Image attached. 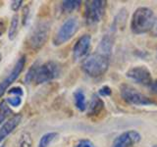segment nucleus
<instances>
[{
	"label": "nucleus",
	"instance_id": "obj_28",
	"mask_svg": "<svg viewBox=\"0 0 157 147\" xmlns=\"http://www.w3.org/2000/svg\"><path fill=\"white\" fill-rule=\"evenodd\" d=\"M5 29H6V24H5L3 20H0V36L4 33Z\"/></svg>",
	"mask_w": 157,
	"mask_h": 147
},
{
	"label": "nucleus",
	"instance_id": "obj_32",
	"mask_svg": "<svg viewBox=\"0 0 157 147\" xmlns=\"http://www.w3.org/2000/svg\"><path fill=\"white\" fill-rule=\"evenodd\" d=\"M153 147H157V145H154V146H153Z\"/></svg>",
	"mask_w": 157,
	"mask_h": 147
},
{
	"label": "nucleus",
	"instance_id": "obj_29",
	"mask_svg": "<svg viewBox=\"0 0 157 147\" xmlns=\"http://www.w3.org/2000/svg\"><path fill=\"white\" fill-rule=\"evenodd\" d=\"M149 87H150V89L157 95V81H152L151 85H149Z\"/></svg>",
	"mask_w": 157,
	"mask_h": 147
},
{
	"label": "nucleus",
	"instance_id": "obj_6",
	"mask_svg": "<svg viewBox=\"0 0 157 147\" xmlns=\"http://www.w3.org/2000/svg\"><path fill=\"white\" fill-rule=\"evenodd\" d=\"M107 2L104 0H92L86 2L85 18L86 24L92 26L101 21L106 9Z\"/></svg>",
	"mask_w": 157,
	"mask_h": 147
},
{
	"label": "nucleus",
	"instance_id": "obj_10",
	"mask_svg": "<svg viewBox=\"0 0 157 147\" xmlns=\"http://www.w3.org/2000/svg\"><path fill=\"white\" fill-rule=\"evenodd\" d=\"M141 139V135L136 130H128L118 135L113 141L112 147H132L139 143Z\"/></svg>",
	"mask_w": 157,
	"mask_h": 147
},
{
	"label": "nucleus",
	"instance_id": "obj_11",
	"mask_svg": "<svg viewBox=\"0 0 157 147\" xmlns=\"http://www.w3.org/2000/svg\"><path fill=\"white\" fill-rule=\"evenodd\" d=\"M91 36L90 34H83L78 39L73 48V57L75 60H80V59L85 57L90 47Z\"/></svg>",
	"mask_w": 157,
	"mask_h": 147
},
{
	"label": "nucleus",
	"instance_id": "obj_15",
	"mask_svg": "<svg viewBox=\"0 0 157 147\" xmlns=\"http://www.w3.org/2000/svg\"><path fill=\"white\" fill-rule=\"evenodd\" d=\"M14 147H33L32 134L29 131H23L18 136Z\"/></svg>",
	"mask_w": 157,
	"mask_h": 147
},
{
	"label": "nucleus",
	"instance_id": "obj_4",
	"mask_svg": "<svg viewBox=\"0 0 157 147\" xmlns=\"http://www.w3.org/2000/svg\"><path fill=\"white\" fill-rule=\"evenodd\" d=\"M120 94L123 100L126 101L128 104L136 106H149L157 104V102L152 100L151 98L142 94L141 92L136 90L135 87L129 85H122L120 86Z\"/></svg>",
	"mask_w": 157,
	"mask_h": 147
},
{
	"label": "nucleus",
	"instance_id": "obj_19",
	"mask_svg": "<svg viewBox=\"0 0 157 147\" xmlns=\"http://www.w3.org/2000/svg\"><path fill=\"white\" fill-rule=\"evenodd\" d=\"M82 1H78V0H66L62 2V9L66 13H72L80 7Z\"/></svg>",
	"mask_w": 157,
	"mask_h": 147
},
{
	"label": "nucleus",
	"instance_id": "obj_31",
	"mask_svg": "<svg viewBox=\"0 0 157 147\" xmlns=\"http://www.w3.org/2000/svg\"><path fill=\"white\" fill-rule=\"evenodd\" d=\"M1 60H2V55H1V53H0V62H1Z\"/></svg>",
	"mask_w": 157,
	"mask_h": 147
},
{
	"label": "nucleus",
	"instance_id": "obj_16",
	"mask_svg": "<svg viewBox=\"0 0 157 147\" xmlns=\"http://www.w3.org/2000/svg\"><path fill=\"white\" fill-rule=\"evenodd\" d=\"M74 100H75L76 108L81 112H83L86 109V95L82 92V90L78 89L74 92Z\"/></svg>",
	"mask_w": 157,
	"mask_h": 147
},
{
	"label": "nucleus",
	"instance_id": "obj_5",
	"mask_svg": "<svg viewBox=\"0 0 157 147\" xmlns=\"http://www.w3.org/2000/svg\"><path fill=\"white\" fill-rule=\"evenodd\" d=\"M78 28V20L76 17H72L66 20L62 24L60 28L53 37V44L55 46L62 45L74 36Z\"/></svg>",
	"mask_w": 157,
	"mask_h": 147
},
{
	"label": "nucleus",
	"instance_id": "obj_27",
	"mask_svg": "<svg viewBox=\"0 0 157 147\" xmlns=\"http://www.w3.org/2000/svg\"><path fill=\"white\" fill-rule=\"evenodd\" d=\"M22 4H23L22 0H15V1H12L11 2V9L14 12H17L18 10L21 8Z\"/></svg>",
	"mask_w": 157,
	"mask_h": 147
},
{
	"label": "nucleus",
	"instance_id": "obj_20",
	"mask_svg": "<svg viewBox=\"0 0 157 147\" xmlns=\"http://www.w3.org/2000/svg\"><path fill=\"white\" fill-rule=\"evenodd\" d=\"M11 114H12V110L10 109L6 100H3L2 102H0V125H1L3 122L6 121L8 118L11 116Z\"/></svg>",
	"mask_w": 157,
	"mask_h": 147
},
{
	"label": "nucleus",
	"instance_id": "obj_14",
	"mask_svg": "<svg viewBox=\"0 0 157 147\" xmlns=\"http://www.w3.org/2000/svg\"><path fill=\"white\" fill-rule=\"evenodd\" d=\"M112 46H113V38L110 36H107L106 34V36L101 39L99 45H98L97 51L110 57L111 52H112Z\"/></svg>",
	"mask_w": 157,
	"mask_h": 147
},
{
	"label": "nucleus",
	"instance_id": "obj_24",
	"mask_svg": "<svg viewBox=\"0 0 157 147\" xmlns=\"http://www.w3.org/2000/svg\"><path fill=\"white\" fill-rule=\"evenodd\" d=\"M111 93H112L111 88L109 86H107V85L102 86L100 89L98 90V94L101 95V96H110Z\"/></svg>",
	"mask_w": 157,
	"mask_h": 147
},
{
	"label": "nucleus",
	"instance_id": "obj_8",
	"mask_svg": "<svg viewBox=\"0 0 157 147\" xmlns=\"http://www.w3.org/2000/svg\"><path fill=\"white\" fill-rule=\"evenodd\" d=\"M128 78L142 85H150L152 81L151 73L145 66H136L131 68L129 71L126 73Z\"/></svg>",
	"mask_w": 157,
	"mask_h": 147
},
{
	"label": "nucleus",
	"instance_id": "obj_21",
	"mask_svg": "<svg viewBox=\"0 0 157 147\" xmlns=\"http://www.w3.org/2000/svg\"><path fill=\"white\" fill-rule=\"evenodd\" d=\"M37 65L36 64H33V65L29 69L28 73L26 74V77H25V82L27 83V85H29V83H32L34 78H36V71H37Z\"/></svg>",
	"mask_w": 157,
	"mask_h": 147
},
{
	"label": "nucleus",
	"instance_id": "obj_18",
	"mask_svg": "<svg viewBox=\"0 0 157 147\" xmlns=\"http://www.w3.org/2000/svg\"><path fill=\"white\" fill-rule=\"evenodd\" d=\"M18 27H19V16L18 15H14L12 17L11 23H10V28H9V32H8V37L10 40H13V39H15V37L17 36Z\"/></svg>",
	"mask_w": 157,
	"mask_h": 147
},
{
	"label": "nucleus",
	"instance_id": "obj_12",
	"mask_svg": "<svg viewBox=\"0 0 157 147\" xmlns=\"http://www.w3.org/2000/svg\"><path fill=\"white\" fill-rule=\"evenodd\" d=\"M21 121H22V115L16 114L4 123L1 126V127H0V142H2L10 134H12L14 130L20 125Z\"/></svg>",
	"mask_w": 157,
	"mask_h": 147
},
{
	"label": "nucleus",
	"instance_id": "obj_33",
	"mask_svg": "<svg viewBox=\"0 0 157 147\" xmlns=\"http://www.w3.org/2000/svg\"><path fill=\"white\" fill-rule=\"evenodd\" d=\"M1 147H5V145H2V146H1Z\"/></svg>",
	"mask_w": 157,
	"mask_h": 147
},
{
	"label": "nucleus",
	"instance_id": "obj_17",
	"mask_svg": "<svg viewBox=\"0 0 157 147\" xmlns=\"http://www.w3.org/2000/svg\"><path fill=\"white\" fill-rule=\"evenodd\" d=\"M58 136V134L55 131H50V132H46V134H44L41 138L39 139V142H38V145L37 147H48L50 145L53 140L56 138Z\"/></svg>",
	"mask_w": 157,
	"mask_h": 147
},
{
	"label": "nucleus",
	"instance_id": "obj_26",
	"mask_svg": "<svg viewBox=\"0 0 157 147\" xmlns=\"http://www.w3.org/2000/svg\"><path fill=\"white\" fill-rule=\"evenodd\" d=\"M29 8L27 6L23 10V24L26 26L29 22Z\"/></svg>",
	"mask_w": 157,
	"mask_h": 147
},
{
	"label": "nucleus",
	"instance_id": "obj_30",
	"mask_svg": "<svg viewBox=\"0 0 157 147\" xmlns=\"http://www.w3.org/2000/svg\"><path fill=\"white\" fill-rule=\"evenodd\" d=\"M151 34H152V36H156L157 37V19H155V23H154L153 28H152Z\"/></svg>",
	"mask_w": 157,
	"mask_h": 147
},
{
	"label": "nucleus",
	"instance_id": "obj_22",
	"mask_svg": "<svg viewBox=\"0 0 157 147\" xmlns=\"http://www.w3.org/2000/svg\"><path fill=\"white\" fill-rule=\"evenodd\" d=\"M7 104L12 107H19L22 104V97L15 96V97H8L6 99Z\"/></svg>",
	"mask_w": 157,
	"mask_h": 147
},
{
	"label": "nucleus",
	"instance_id": "obj_25",
	"mask_svg": "<svg viewBox=\"0 0 157 147\" xmlns=\"http://www.w3.org/2000/svg\"><path fill=\"white\" fill-rule=\"evenodd\" d=\"M75 147H95L93 143L88 139H82L77 143Z\"/></svg>",
	"mask_w": 157,
	"mask_h": 147
},
{
	"label": "nucleus",
	"instance_id": "obj_13",
	"mask_svg": "<svg viewBox=\"0 0 157 147\" xmlns=\"http://www.w3.org/2000/svg\"><path fill=\"white\" fill-rule=\"evenodd\" d=\"M103 108H104V102L102 101V99L99 96L94 94L91 98L90 106H88L87 115L88 116H96L99 114V113H101Z\"/></svg>",
	"mask_w": 157,
	"mask_h": 147
},
{
	"label": "nucleus",
	"instance_id": "obj_2",
	"mask_svg": "<svg viewBox=\"0 0 157 147\" xmlns=\"http://www.w3.org/2000/svg\"><path fill=\"white\" fill-rule=\"evenodd\" d=\"M110 64V57L100 52H94L87 56L82 64V70L87 76L98 77L107 72Z\"/></svg>",
	"mask_w": 157,
	"mask_h": 147
},
{
	"label": "nucleus",
	"instance_id": "obj_9",
	"mask_svg": "<svg viewBox=\"0 0 157 147\" xmlns=\"http://www.w3.org/2000/svg\"><path fill=\"white\" fill-rule=\"evenodd\" d=\"M25 65H26V56L20 57L18 59L17 63L15 64L14 68L12 69L11 73H10L9 75L5 77L1 82H0V98H1L2 95L6 92L8 87L17 80L20 75H21V73L24 70Z\"/></svg>",
	"mask_w": 157,
	"mask_h": 147
},
{
	"label": "nucleus",
	"instance_id": "obj_7",
	"mask_svg": "<svg viewBox=\"0 0 157 147\" xmlns=\"http://www.w3.org/2000/svg\"><path fill=\"white\" fill-rule=\"evenodd\" d=\"M60 73H61V67L57 62L47 61L37 68L34 81H36V85H41V83L44 82H48L54 80V78L58 77Z\"/></svg>",
	"mask_w": 157,
	"mask_h": 147
},
{
	"label": "nucleus",
	"instance_id": "obj_3",
	"mask_svg": "<svg viewBox=\"0 0 157 147\" xmlns=\"http://www.w3.org/2000/svg\"><path fill=\"white\" fill-rule=\"evenodd\" d=\"M49 32H50V24L48 22L40 21L33 28L27 39L28 46L34 51L39 50L46 43Z\"/></svg>",
	"mask_w": 157,
	"mask_h": 147
},
{
	"label": "nucleus",
	"instance_id": "obj_1",
	"mask_svg": "<svg viewBox=\"0 0 157 147\" xmlns=\"http://www.w3.org/2000/svg\"><path fill=\"white\" fill-rule=\"evenodd\" d=\"M154 23L153 11L148 7H139L132 16L131 29L136 34H144L152 31Z\"/></svg>",
	"mask_w": 157,
	"mask_h": 147
},
{
	"label": "nucleus",
	"instance_id": "obj_23",
	"mask_svg": "<svg viewBox=\"0 0 157 147\" xmlns=\"http://www.w3.org/2000/svg\"><path fill=\"white\" fill-rule=\"evenodd\" d=\"M8 92H9V94H14V95L19 96V97H22L24 94V91L22 89V87H20V86H15V87L10 88V89L8 90Z\"/></svg>",
	"mask_w": 157,
	"mask_h": 147
}]
</instances>
